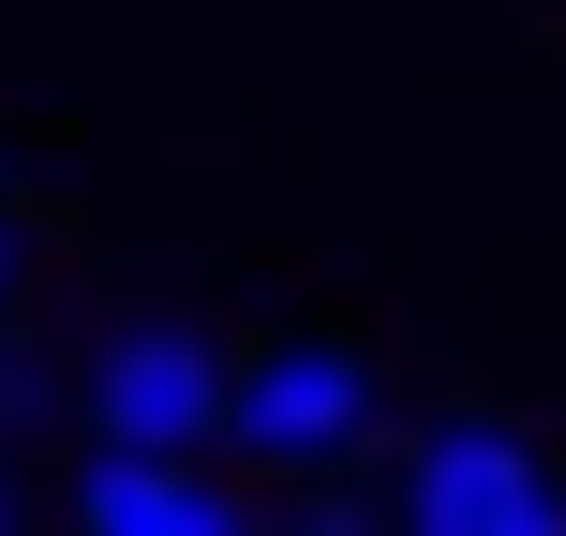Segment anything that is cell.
Wrapping results in <instances>:
<instances>
[{"label": "cell", "instance_id": "cell-2", "mask_svg": "<svg viewBox=\"0 0 566 536\" xmlns=\"http://www.w3.org/2000/svg\"><path fill=\"white\" fill-rule=\"evenodd\" d=\"M388 507L418 522V536H566V462H552L522 418L462 402V418L402 432V477H388Z\"/></svg>", "mask_w": 566, "mask_h": 536}, {"label": "cell", "instance_id": "cell-5", "mask_svg": "<svg viewBox=\"0 0 566 536\" xmlns=\"http://www.w3.org/2000/svg\"><path fill=\"white\" fill-rule=\"evenodd\" d=\"M15 269H30V254H15V224H0V313H15Z\"/></svg>", "mask_w": 566, "mask_h": 536}, {"label": "cell", "instance_id": "cell-3", "mask_svg": "<svg viewBox=\"0 0 566 536\" xmlns=\"http://www.w3.org/2000/svg\"><path fill=\"white\" fill-rule=\"evenodd\" d=\"M224 372L239 358L195 328V313H135V328L90 343L75 418H90V448H224Z\"/></svg>", "mask_w": 566, "mask_h": 536}, {"label": "cell", "instance_id": "cell-1", "mask_svg": "<svg viewBox=\"0 0 566 536\" xmlns=\"http://www.w3.org/2000/svg\"><path fill=\"white\" fill-rule=\"evenodd\" d=\"M373 448H388V372L343 328H283L224 372V462H254V477H343Z\"/></svg>", "mask_w": 566, "mask_h": 536}, {"label": "cell", "instance_id": "cell-7", "mask_svg": "<svg viewBox=\"0 0 566 536\" xmlns=\"http://www.w3.org/2000/svg\"><path fill=\"white\" fill-rule=\"evenodd\" d=\"M0 402H15V358H0Z\"/></svg>", "mask_w": 566, "mask_h": 536}, {"label": "cell", "instance_id": "cell-6", "mask_svg": "<svg viewBox=\"0 0 566 536\" xmlns=\"http://www.w3.org/2000/svg\"><path fill=\"white\" fill-rule=\"evenodd\" d=\"M0 522H30V492H15V477H0Z\"/></svg>", "mask_w": 566, "mask_h": 536}, {"label": "cell", "instance_id": "cell-4", "mask_svg": "<svg viewBox=\"0 0 566 536\" xmlns=\"http://www.w3.org/2000/svg\"><path fill=\"white\" fill-rule=\"evenodd\" d=\"M75 522L90 536H239L269 507L239 477H209V448H90L75 462Z\"/></svg>", "mask_w": 566, "mask_h": 536}]
</instances>
